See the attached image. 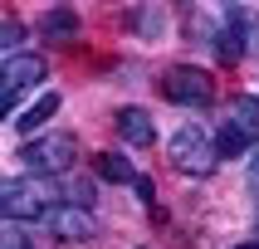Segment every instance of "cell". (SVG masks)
<instances>
[{
    "mask_svg": "<svg viewBox=\"0 0 259 249\" xmlns=\"http://www.w3.org/2000/svg\"><path fill=\"white\" fill-rule=\"evenodd\" d=\"M59 103H64V98H59V93H39V98L29 103L25 113L15 117V132H25V137H29V132H39L44 122H49V117L59 113Z\"/></svg>",
    "mask_w": 259,
    "mask_h": 249,
    "instance_id": "9",
    "label": "cell"
},
{
    "mask_svg": "<svg viewBox=\"0 0 259 249\" xmlns=\"http://www.w3.org/2000/svg\"><path fill=\"white\" fill-rule=\"evenodd\" d=\"M249 181H259V146L249 152Z\"/></svg>",
    "mask_w": 259,
    "mask_h": 249,
    "instance_id": "16",
    "label": "cell"
},
{
    "mask_svg": "<svg viewBox=\"0 0 259 249\" xmlns=\"http://www.w3.org/2000/svg\"><path fill=\"white\" fill-rule=\"evenodd\" d=\"M117 137H122V142L127 146H152L157 142V127H152V117L142 113V108H117Z\"/></svg>",
    "mask_w": 259,
    "mask_h": 249,
    "instance_id": "8",
    "label": "cell"
},
{
    "mask_svg": "<svg viewBox=\"0 0 259 249\" xmlns=\"http://www.w3.org/2000/svg\"><path fill=\"white\" fill-rule=\"evenodd\" d=\"M44 225L59 234V239H69V244H83V239H93L98 234V220H93V210H83L78 201H59L49 215H44Z\"/></svg>",
    "mask_w": 259,
    "mask_h": 249,
    "instance_id": "6",
    "label": "cell"
},
{
    "mask_svg": "<svg viewBox=\"0 0 259 249\" xmlns=\"http://www.w3.org/2000/svg\"><path fill=\"white\" fill-rule=\"evenodd\" d=\"M132 186H137V201H142V205H152V201H157V195H152V181H147V176H137Z\"/></svg>",
    "mask_w": 259,
    "mask_h": 249,
    "instance_id": "15",
    "label": "cell"
},
{
    "mask_svg": "<svg viewBox=\"0 0 259 249\" xmlns=\"http://www.w3.org/2000/svg\"><path fill=\"white\" fill-rule=\"evenodd\" d=\"M39 78H44V59L39 54H10L5 59V64H0V117L10 113Z\"/></svg>",
    "mask_w": 259,
    "mask_h": 249,
    "instance_id": "5",
    "label": "cell"
},
{
    "mask_svg": "<svg viewBox=\"0 0 259 249\" xmlns=\"http://www.w3.org/2000/svg\"><path fill=\"white\" fill-rule=\"evenodd\" d=\"M215 54L225 59V64H240V54H245V44H240V34H235L230 25L215 29Z\"/></svg>",
    "mask_w": 259,
    "mask_h": 249,
    "instance_id": "13",
    "label": "cell"
},
{
    "mask_svg": "<svg viewBox=\"0 0 259 249\" xmlns=\"http://www.w3.org/2000/svg\"><path fill=\"white\" fill-rule=\"evenodd\" d=\"M235 249H259V244H235Z\"/></svg>",
    "mask_w": 259,
    "mask_h": 249,
    "instance_id": "17",
    "label": "cell"
},
{
    "mask_svg": "<svg viewBox=\"0 0 259 249\" xmlns=\"http://www.w3.org/2000/svg\"><path fill=\"white\" fill-rule=\"evenodd\" d=\"M161 98L171 103H186V108H205V103L215 98V78L205 69H196V64H171V69L161 73Z\"/></svg>",
    "mask_w": 259,
    "mask_h": 249,
    "instance_id": "3",
    "label": "cell"
},
{
    "mask_svg": "<svg viewBox=\"0 0 259 249\" xmlns=\"http://www.w3.org/2000/svg\"><path fill=\"white\" fill-rule=\"evenodd\" d=\"M166 157H171L176 171H186V176H210V171H215V146H210V137H205L201 127H181V132H171Z\"/></svg>",
    "mask_w": 259,
    "mask_h": 249,
    "instance_id": "4",
    "label": "cell"
},
{
    "mask_svg": "<svg viewBox=\"0 0 259 249\" xmlns=\"http://www.w3.org/2000/svg\"><path fill=\"white\" fill-rule=\"evenodd\" d=\"M225 127L240 137L245 146H259V98H249V93H240V98H230V113H225Z\"/></svg>",
    "mask_w": 259,
    "mask_h": 249,
    "instance_id": "7",
    "label": "cell"
},
{
    "mask_svg": "<svg viewBox=\"0 0 259 249\" xmlns=\"http://www.w3.org/2000/svg\"><path fill=\"white\" fill-rule=\"evenodd\" d=\"M54 186L39 181V176H20V181H0V220H15V225H25V220H44L54 210Z\"/></svg>",
    "mask_w": 259,
    "mask_h": 249,
    "instance_id": "1",
    "label": "cell"
},
{
    "mask_svg": "<svg viewBox=\"0 0 259 249\" xmlns=\"http://www.w3.org/2000/svg\"><path fill=\"white\" fill-rule=\"evenodd\" d=\"M93 171H98V181H113V186H132V181H137L132 161L117 157V152H98V157H93Z\"/></svg>",
    "mask_w": 259,
    "mask_h": 249,
    "instance_id": "10",
    "label": "cell"
},
{
    "mask_svg": "<svg viewBox=\"0 0 259 249\" xmlns=\"http://www.w3.org/2000/svg\"><path fill=\"white\" fill-rule=\"evenodd\" d=\"M225 20H230V29L240 34V44H245V49H254V44H259V15H254V10L230 5V10H225Z\"/></svg>",
    "mask_w": 259,
    "mask_h": 249,
    "instance_id": "11",
    "label": "cell"
},
{
    "mask_svg": "<svg viewBox=\"0 0 259 249\" xmlns=\"http://www.w3.org/2000/svg\"><path fill=\"white\" fill-rule=\"evenodd\" d=\"M39 29L49 34V39H73V34H78V15H73V10H44L39 15Z\"/></svg>",
    "mask_w": 259,
    "mask_h": 249,
    "instance_id": "12",
    "label": "cell"
},
{
    "mask_svg": "<svg viewBox=\"0 0 259 249\" xmlns=\"http://www.w3.org/2000/svg\"><path fill=\"white\" fill-rule=\"evenodd\" d=\"M25 166L34 176H59L69 171L73 161H78V137L73 132H44V137H34V142H25Z\"/></svg>",
    "mask_w": 259,
    "mask_h": 249,
    "instance_id": "2",
    "label": "cell"
},
{
    "mask_svg": "<svg viewBox=\"0 0 259 249\" xmlns=\"http://www.w3.org/2000/svg\"><path fill=\"white\" fill-rule=\"evenodd\" d=\"M0 249H29V234H20V225H5L0 230Z\"/></svg>",
    "mask_w": 259,
    "mask_h": 249,
    "instance_id": "14",
    "label": "cell"
}]
</instances>
